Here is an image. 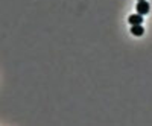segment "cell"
<instances>
[{"mask_svg": "<svg viewBox=\"0 0 152 126\" xmlns=\"http://www.w3.org/2000/svg\"><path fill=\"white\" fill-rule=\"evenodd\" d=\"M149 9H151V6H149V3L146 2V0H142V2L137 3V14L146 15L148 12H149Z\"/></svg>", "mask_w": 152, "mask_h": 126, "instance_id": "1", "label": "cell"}, {"mask_svg": "<svg viewBox=\"0 0 152 126\" xmlns=\"http://www.w3.org/2000/svg\"><path fill=\"white\" fill-rule=\"evenodd\" d=\"M128 21H129L131 26H132V24H142V23H143V15H140V14H132V15L128 17Z\"/></svg>", "mask_w": 152, "mask_h": 126, "instance_id": "2", "label": "cell"}, {"mask_svg": "<svg viewBox=\"0 0 152 126\" xmlns=\"http://www.w3.org/2000/svg\"><path fill=\"white\" fill-rule=\"evenodd\" d=\"M131 34L135 35V36H142L145 34V29H143L142 24H132L131 26Z\"/></svg>", "mask_w": 152, "mask_h": 126, "instance_id": "3", "label": "cell"}, {"mask_svg": "<svg viewBox=\"0 0 152 126\" xmlns=\"http://www.w3.org/2000/svg\"><path fill=\"white\" fill-rule=\"evenodd\" d=\"M137 2H142V0H137Z\"/></svg>", "mask_w": 152, "mask_h": 126, "instance_id": "4", "label": "cell"}]
</instances>
